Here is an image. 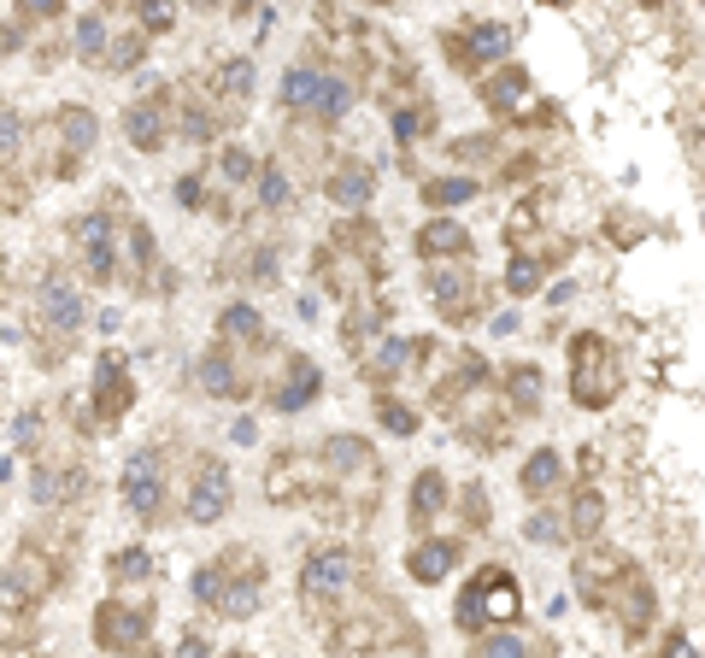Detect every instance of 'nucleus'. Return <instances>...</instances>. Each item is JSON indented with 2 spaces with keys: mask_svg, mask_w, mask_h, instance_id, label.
Masks as SVG:
<instances>
[{
  "mask_svg": "<svg viewBox=\"0 0 705 658\" xmlns=\"http://www.w3.org/2000/svg\"><path fill=\"white\" fill-rule=\"evenodd\" d=\"M358 582V559L348 547H318L306 559V570H300V594L306 599H341Z\"/></svg>",
  "mask_w": 705,
  "mask_h": 658,
  "instance_id": "3",
  "label": "nucleus"
},
{
  "mask_svg": "<svg viewBox=\"0 0 705 658\" xmlns=\"http://www.w3.org/2000/svg\"><path fill=\"white\" fill-rule=\"evenodd\" d=\"M71 41H77L83 60H100V53H112V48H106V24H100V12H83V18L71 24Z\"/></svg>",
  "mask_w": 705,
  "mask_h": 658,
  "instance_id": "27",
  "label": "nucleus"
},
{
  "mask_svg": "<svg viewBox=\"0 0 705 658\" xmlns=\"http://www.w3.org/2000/svg\"><path fill=\"white\" fill-rule=\"evenodd\" d=\"M506 288H512V295H536V288H541V259H512V265H506Z\"/></svg>",
  "mask_w": 705,
  "mask_h": 658,
  "instance_id": "36",
  "label": "nucleus"
},
{
  "mask_svg": "<svg viewBox=\"0 0 705 658\" xmlns=\"http://www.w3.org/2000/svg\"><path fill=\"white\" fill-rule=\"evenodd\" d=\"M36 423H41L36 412H24V418H18V430H12V435H18V442H24V447H30V442H36Z\"/></svg>",
  "mask_w": 705,
  "mask_h": 658,
  "instance_id": "47",
  "label": "nucleus"
},
{
  "mask_svg": "<svg viewBox=\"0 0 705 658\" xmlns=\"http://www.w3.org/2000/svg\"><path fill=\"white\" fill-rule=\"evenodd\" d=\"M412 364V342H400V335H388V342L377 347V359H370V376H394Z\"/></svg>",
  "mask_w": 705,
  "mask_h": 658,
  "instance_id": "32",
  "label": "nucleus"
},
{
  "mask_svg": "<svg viewBox=\"0 0 705 658\" xmlns=\"http://www.w3.org/2000/svg\"><path fill=\"white\" fill-rule=\"evenodd\" d=\"M453 618H458V629H470V635H477V629H494V623H517L524 618V588H517V576L506 564H482L477 576L465 582Z\"/></svg>",
  "mask_w": 705,
  "mask_h": 658,
  "instance_id": "1",
  "label": "nucleus"
},
{
  "mask_svg": "<svg viewBox=\"0 0 705 658\" xmlns=\"http://www.w3.org/2000/svg\"><path fill=\"white\" fill-rule=\"evenodd\" d=\"M506 53H512V30H506V24H470V30H465V60L506 65Z\"/></svg>",
  "mask_w": 705,
  "mask_h": 658,
  "instance_id": "11",
  "label": "nucleus"
},
{
  "mask_svg": "<svg viewBox=\"0 0 705 658\" xmlns=\"http://www.w3.org/2000/svg\"><path fill=\"white\" fill-rule=\"evenodd\" d=\"M30 494H36L41 506H53V500H65V494H71V482H65L60 471H36V482H30Z\"/></svg>",
  "mask_w": 705,
  "mask_h": 658,
  "instance_id": "39",
  "label": "nucleus"
},
{
  "mask_svg": "<svg viewBox=\"0 0 705 658\" xmlns=\"http://www.w3.org/2000/svg\"><path fill=\"white\" fill-rule=\"evenodd\" d=\"M71 241H77V253H83V265H89L95 283H106L112 276V218L106 212H83L77 224H71Z\"/></svg>",
  "mask_w": 705,
  "mask_h": 658,
  "instance_id": "5",
  "label": "nucleus"
},
{
  "mask_svg": "<svg viewBox=\"0 0 705 658\" xmlns=\"http://www.w3.org/2000/svg\"><path fill=\"white\" fill-rule=\"evenodd\" d=\"M24 148V119L12 107H0V159H12Z\"/></svg>",
  "mask_w": 705,
  "mask_h": 658,
  "instance_id": "38",
  "label": "nucleus"
},
{
  "mask_svg": "<svg viewBox=\"0 0 705 658\" xmlns=\"http://www.w3.org/2000/svg\"><path fill=\"white\" fill-rule=\"evenodd\" d=\"M177 658H212V647H206L200 635H182V641H177Z\"/></svg>",
  "mask_w": 705,
  "mask_h": 658,
  "instance_id": "45",
  "label": "nucleus"
},
{
  "mask_svg": "<svg viewBox=\"0 0 705 658\" xmlns=\"http://www.w3.org/2000/svg\"><path fill=\"white\" fill-rule=\"evenodd\" d=\"M324 459L341 464V471H377V459H370L365 442H353V435H329L324 442Z\"/></svg>",
  "mask_w": 705,
  "mask_h": 658,
  "instance_id": "23",
  "label": "nucleus"
},
{
  "mask_svg": "<svg viewBox=\"0 0 705 658\" xmlns=\"http://www.w3.org/2000/svg\"><path fill=\"white\" fill-rule=\"evenodd\" d=\"M194 594L206 599V606H218V594H224V576H218V570L206 564V570H200V576H194Z\"/></svg>",
  "mask_w": 705,
  "mask_h": 658,
  "instance_id": "43",
  "label": "nucleus"
},
{
  "mask_svg": "<svg viewBox=\"0 0 705 658\" xmlns=\"http://www.w3.org/2000/svg\"><path fill=\"white\" fill-rule=\"evenodd\" d=\"M570 359H577V406H612L617 400V359L612 347L600 342V335H577V347H570Z\"/></svg>",
  "mask_w": 705,
  "mask_h": 658,
  "instance_id": "2",
  "label": "nucleus"
},
{
  "mask_svg": "<svg viewBox=\"0 0 705 658\" xmlns=\"http://www.w3.org/2000/svg\"><path fill=\"white\" fill-rule=\"evenodd\" d=\"M229 658H248V653H229Z\"/></svg>",
  "mask_w": 705,
  "mask_h": 658,
  "instance_id": "49",
  "label": "nucleus"
},
{
  "mask_svg": "<svg viewBox=\"0 0 705 658\" xmlns=\"http://www.w3.org/2000/svg\"><path fill=\"white\" fill-rule=\"evenodd\" d=\"M370 188H377V177H370V165H336V177H329V200H336V207H365L370 200Z\"/></svg>",
  "mask_w": 705,
  "mask_h": 658,
  "instance_id": "14",
  "label": "nucleus"
},
{
  "mask_svg": "<svg viewBox=\"0 0 705 658\" xmlns=\"http://www.w3.org/2000/svg\"><path fill=\"white\" fill-rule=\"evenodd\" d=\"M53 588V570H48V559L41 553H12V564H7V576H0V599L7 606H30V599H41Z\"/></svg>",
  "mask_w": 705,
  "mask_h": 658,
  "instance_id": "6",
  "label": "nucleus"
},
{
  "mask_svg": "<svg viewBox=\"0 0 705 658\" xmlns=\"http://www.w3.org/2000/svg\"><path fill=\"white\" fill-rule=\"evenodd\" d=\"M100 647L112 653H141V641H148V618L141 611H124V606H100Z\"/></svg>",
  "mask_w": 705,
  "mask_h": 658,
  "instance_id": "8",
  "label": "nucleus"
},
{
  "mask_svg": "<svg viewBox=\"0 0 705 658\" xmlns=\"http://www.w3.org/2000/svg\"><path fill=\"white\" fill-rule=\"evenodd\" d=\"M477 658H536V653H529L524 635H506V629H500V635H482L477 641Z\"/></svg>",
  "mask_w": 705,
  "mask_h": 658,
  "instance_id": "35",
  "label": "nucleus"
},
{
  "mask_svg": "<svg viewBox=\"0 0 705 658\" xmlns=\"http://www.w3.org/2000/svg\"><path fill=\"white\" fill-rule=\"evenodd\" d=\"M253 188H259V207H270V212L289 207V177H282V165H259Z\"/></svg>",
  "mask_w": 705,
  "mask_h": 658,
  "instance_id": "30",
  "label": "nucleus"
},
{
  "mask_svg": "<svg viewBox=\"0 0 705 658\" xmlns=\"http://www.w3.org/2000/svg\"><path fill=\"white\" fill-rule=\"evenodd\" d=\"M259 594H265V576L259 570H248V576H236V582H224V594H218V618H253L259 611Z\"/></svg>",
  "mask_w": 705,
  "mask_h": 658,
  "instance_id": "15",
  "label": "nucleus"
},
{
  "mask_svg": "<svg viewBox=\"0 0 705 658\" xmlns=\"http://www.w3.org/2000/svg\"><path fill=\"white\" fill-rule=\"evenodd\" d=\"M112 576H124V582H148V576H153L148 547H124V553H112Z\"/></svg>",
  "mask_w": 705,
  "mask_h": 658,
  "instance_id": "34",
  "label": "nucleus"
},
{
  "mask_svg": "<svg viewBox=\"0 0 705 658\" xmlns=\"http://www.w3.org/2000/svg\"><path fill=\"white\" fill-rule=\"evenodd\" d=\"M124 506L136 511V518H160L165 511V471H160V452L153 447H141L136 459L124 464Z\"/></svg>",
  "mask_w": 705,
  "mask_h": 658,
  "instance_id": "4",
  "label": "nucleus"
},
{
  "mask_svg": "<svg viewBox=\"0 0 705 658\" xmlns=\"http://www.w3.org/2000/svg\"><path fill=\"white\" fill-rule=\"evenodd\" d=\"M324 95H329V71H318V65H294L289 77H282V100H289V107L318 112Z\"/></svg>",
  "mask_w": 705,
  "mask_h": 658,
  "instance_id": "13",
  "label": "nucleus"
},
{
  "mask_svg": "<svg viewBox=\"0 0 705 658\" xmlns=\"http://www.w3.org/2000/svg\"><path fill=\"white\" fill-rule=\"evenodd\" d=\"M465 247H470V236L453 224V218H429V224L417 229V253L424 259H441V253L453 259V253H465Z\"/></svg>",
  "mask_w": 705,
  "mask_h": 658,
  "instance_id": "16",
  "label": "nucleus"
},
{
  "mask_svg": "<svg viewBox=\"0 0 705 658\" xmlns=\"http://www.w3.org/2000/svg\"><path fill=\"white\" fill-rule=\"evenodd\" d=\"M506 394L517 412H541V371L536 364H517V371L506 376Z\"/></svg>",
  "mask_w": 705,
  "mask_h": 658,
  "instance_id": "24",
  "label": "nucleus"
},
{
  "mask_svg": "<svg viewBox=\"0 0 705 658\" xmlns=\"http://www.w3.org/2000/svg\"><path fill=\"white\" fill-rule=\"evenodd\" d=\"M171 24H177V7H160V0H148V7H141V30H148V36L171 30Z\"/></svg>",
  "mask_w": 705,
  "mask_h": 658,
  "instance_id": "40",
  "label": "nucleus"
},
{
  "mask_svg": "<svg viewBox=\"0 0 705 658\" xmlns=\"http://www.w3.org/2000/svg\"><path fill=\"white\" fill-rule=\"evenodd\" d=\"M558 482H565V464H558V452H553V447L529 452V464H524V494H553Z\"/></svg>",
  "mask_w": 705,
  "mask_h": 658,
  "instance_id": "21",
  "label": "nucleus"
},
{
  "mask_svg": "<svg viewBox=\"0 0 705 658\" xmlns=\"http://www.w3.org/2000/svg\"><path fill=\"white\" fill-rule=\"evenodd\" d=\"M41 318H48V330L77 335V324H83V295L65 283V276H48V283H41Z\"/></svg>",
  "mask_w": 705,
  "mask_h": 658,
  "instance_id": "10",
  "label": "nucleus"
},
{
  "mask_svg": "<svg viewBox=\"0 0 705 658\" xmlns=\"http://www.w3.org/2000/svg\"><path fill=\"white\" fill-rule=\"evenodd\" d=\"M441 506H448V476H441V471H417V482H412V523H429Z\"/></svg>",
  "mask_w": 705,
  "mask_h": 658,
  "instance_id": "19",
  "label": "nucleus"
},
{
  "mask_svg": "<svg viewBox=\"0 0 705 658\" xmlns=\"http://www.w3.org/2000/svg\"><path fill=\"white\" fill-rule=\"evenodd\" d=\"M200 388H206V394H218V400H224V394H236V388H241L224 353H206V359H200Z\"/></svg>",
  "mask_w": 705,
  "mask_h": 658,
  "instance_id": "31",
  "label": "nucleus"
},
{
  "mask_svg": "<svg viewBox=\"0 0 705 658\" xmlns=\"http://www.w3.org/2000/svg\"><path fill=\"white\" fill-rule=\"evenodd\" d=\"M488 100H494L500 112H524V100H529V77L517 65H500V77L488 83Z\"/></svg>",
  "mask_w": 705,
  "mask_h": 658,
  "instance_id": "22",
  "label": "nucleus"
},
{
  "mask_svg": "<svg viewBox=\"0 0 705 658\" xmlns=\"http://www.w3.org/2000/svg\"><path fill=\"white\" fill-rule=\"evenodd\" d=\"M124 136L136 153H160L165 148V100H136L124 112Z\"/></svg>",
  "mask_w": 705,
  "mask_h": 658,
  "instance_id": "9",
  "label": "nucleus"
},
{
  "mask_svg": "<svg viewBox=\"0 0 705 658\" xmlns=\"http://www.w3.org/2000/svg\"><path fill=\"white\" fill-rule=\"evenodd\" d=\"M60 136H65L71 153H89L95 141H100V119H95L89 107H65L60 112Z\"/></svg>",
  "mask_w": 705,
  "mask_h": 658,
  "instance_id": "20",
  "label": "nucleus"
},
{
  "mask_svg": "<svg viewBox=\"0 0 705 658\" xmlns=\"http://www.w3.org/2000/svg\"><path fill=\"white\" fill-rule=\"evenodd\" d=\"M600 518H606V500L594 488H582L577 506H570V535H600Z\"/></svg>",
  "mask_w": 705,
  "mask_h": 658,
  "instance_id": "29",
  "label": "nucleus"
},
{
  "mask_svg": "<svg viewBox=\"0 0 705 658\" xmlns=\"http://www.w3.org/2000/svg\"><path fill=\"white\" fill-rule=\"evenodd\" d=\"M224 177H236V183H248V177H259V165H253V153H241V148H229V153H224Z\"/></svg>",
  "mask_w": 705,
  "mask_h": 658,
  "instance_id": "41",
  "label": "nucleus"
},
{
  "mask_svg": "<svg viewBox=\"0 0 705 658\" xmlns=\"http://www.w3.org/2000/svg\"><path fill=\"white\" fill-rule=\"evenodd\" d=\"M417 124H424V119H417V112H394V136H400V141H406V136H417Z\"/></svg>",
  "mask_w": 705,
  "mask_h": 658,
  "instance_id": "46",
  "label": "nucleus"
},
{
  "mask_svg": "<svg viewBox=\"0 0 705 658\" xmlns=\"http://www.w3.org/2000/svg\"><path fill=\"white\" fill-rule=\"evenodd\" d=\"M229 435H236V442H241V447H248V442H253V435H259V423H253V418H241V423H236V430H229Z\"/></svg>",
  "mask_w": 705,
  "mask_h": 658,
  "instance_id": "48",
  "label": "nucleus"
},
{
  "mask_svg": "<svg viewBox=\"0 0 705 658\" xmlns=\"http://www.w3.org/2000/svg\"><path fill=\"white\" fill-rule=\"evenodd\" d=\"M377 418H382L394 435H412V430H417V412H412V406H400V400H388V394L377 400Z\"/></svg>",
  "mask_w": 705,
  "mask_h": 658,
  "instance_id": "37",
  "label": "nucleus"
},
{
  "mask_svg": "<svg viewBox=\"0 0 705 658\" xmlns=\"http://www.w3.org/2000/svg\"><path fill=\"white\" fill-rule=\"evenodd\" d=\"M129 253H136V265H148V259H153V236H148V229H129Z\"/></svg>",
  "mask_w": 705,
  "mask_h": 658,
  "instance_id": "44",
  "label": "nucleus"
},
{
  "mask_svg": "<svg viewBox=\"0 0 705 658\" xmlns=\"http://www.w3.org/2000/svg\"><path fill=\"white\" fill-rule=\"evenodd\" d=\"M106 60L118 65V71H129V65L141 60V36H124V41H112V53H106Z\"/></svg>",
  "mask_w": 705,
  "mask_h": 658,
  "instance_id": "42",
  "label": "nucleus"
},
{
  "mask_svg": "<svg viewBox=\"0 0 705 658\" xmlns=\"http://www.w3.org/2000/svg\"><path fill=\"white\" fill-rule=\"evenodd\" d=\"M218 95L229 100V107H241V100H253V83H259V71H253V60L248 53H229V60L218 65Z\"/></svg>",
  "mask_w": 705,
  "mask_h": 658,
  "instance_id": "17",
  "label": "nucleus"
},
{
  "mask_svg": "<svg viewBox=\"0 0 705 658\" xmlns=\"http://www.w3.org/2000/svg\"><path fill=\"white\" fill-rule=\"evenodd\" d=\"M229 500H236V488H229V471L224 464H206V471L194 476V494H189V523H218Z\"/></svg>",
  "mask_w": 705,
  "mask_h": 658,
  "instance_id": "7",
  "label": "nucleus"
},
{
  "mask_svg": "<svg viewBox=\"0 0 705 658\" xmlns=\"http://www.w3.org/2000/svg\"><path fill=\"white\" fill-rule=\"evenodd\" d=\"M0 271H7V259H0Z\"/></svg>",
  "mask_w": 705,
  "mask_h": 658,
  "instance_id": "50",
  "label": "nucleus"
},
{
  "mask_svg": "<svg viewBox=\"0 0 705 658\" xmlns=\"http://www.w3.org/2000/svg\"><path fill=\"white\" fill-rule=\"evenodd\" d=\"M318 388H324L318 364H294V388H282V394H277V406H282V412H300L306 400H318Z\"/></svg>",
  "mask_w": 705,
  "mask_h": 658,
  "instance_id": "26",
  "label": "nucleus"
},
{
  "mask_svg": "<svg viewBox=\"0 0 705 658\" xmlns=\"http://www.w3.org/2000/svg\"><path fill=\"white\" fill-rule=\"evenodd\" d=\"M218 330L229 335V342H259V335H265V324H259V312H253V306H224Z\"/></svg>",
  "mask_w": 705,
  "mask_h": 658,
  "instance_id": "28",
  "label": "nucleus"
},
{
  "mask_svg": "<svg viewBox=\"0 0 705 658\" xmlns=\"http://www.w3.org/2000/svg\"><path fill=\"white\" fill-rule=\"evenodd\" d=\"M429 288H436V306L453 318V324L470 312V276L465 271H436V276H429Z\"/></svg>",
  "mask_w": 705,
  "mask_h": 658,
  "instance_id": "18",
  "label": "nucleus"
},
{
  "mask_svg": "<svg viewBox=\"0 0 705 658\" xmlns=\"http://www.w3.org/2000/svg\"><path fill=\"white\" fill-rule=\"evenodd\" d=\"M524 535L536 541V547H565V541H570V530L553 518V511H536V518L524 523Z\"/></svg>",
  "mask_w": 705,
  "mask_h": 658,
  "instance_id": "33",
  "label": "nucleus"
},
{
  "mask_svg": "<svg viewBox=\"0 0 705 658\" xmlns=\"http://www.w3.org/2000/svg\"><path fill=\"white\" fill-rule=\"evenodd\" d=\"M482 188H477V177H436L424 188V200L429 207H465V200H477Z\"/></svg>",
  "mask_w": 705,
  "mask_h": 658,
  "instance_id": "25",
  "label": "nucleus"
},
{
  "mask_svg": "<svg viewBox=\"0 0 705 658\" xmlns=\"http://www.w3.org/2000/svg\"><path fill=\"white\" fill-rule=\"evenodd\" d=\"M453 564H458V541H417L412 559H406V570L417 582H441Z\"/></svg>",
  "mask_w": 705,
  "mask_h": 658,
  "instance_id": "12",
  "label": "nucleus"
}]
</instances>
